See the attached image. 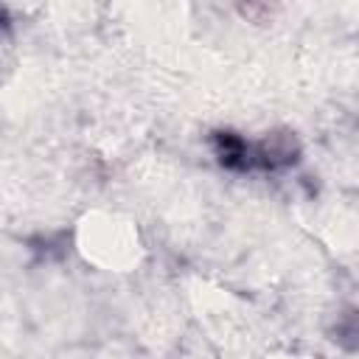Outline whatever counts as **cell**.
Returning a JSON list of instances; mask_svg holds the SVG:
<instances>
[{
    "instance_id": "obj_1",
    "label": "cell",
    "mask_w": 359,
    "mask_h": 359,
    "mask_svg": "<svg viewBox=\"0 0 359 359\" xmlns=\"http://www.w3.org/2000/svg\"><path fill=\"white\" fill-rule=\"evenodd\" d=\"M76 247L87 264L107 272H126L140 261V236L135 224L109 210H93L79 222Z\"/></svg>"
},
{
    "instance_id": "obj_2",
    "label": "cell",
    "mask_w": 359,
    "mask_h": 359,
    "mask_svg": "<svg viewBox=\"0 0 359 359\" xmlns=\"http://www.w3.org/2000/svg\"><path fill=\"white\" fill-rule=\"evenodd\" d=\"M266 359H311V356H303V353H272Z\"/></svg>"
}]
</instances>
